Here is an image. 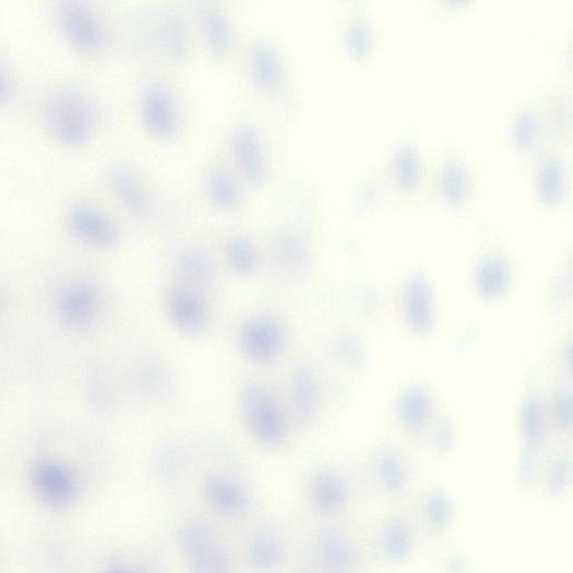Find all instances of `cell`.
<instances>
[{"mask_svg":"<svg viewBox=\"0 0 573 573\" xmlns=\"http://www.w3.org/2000/svg\"><path fill=\"white\" fill-rule=\"evenodd\" d=\"M479 190L477 167L462 148H448L445 153L429 158L426 200L440 211L471 210Z\"/></svg>","mask_w":573,"mask_h":573,"instance_id":"1","label":"cell"},{"mask_svg":"<svg viewBox=\"0 0 573 573\" xmlns=\"http://www.w3.org/2000/svg\"><path fill=\"white\" fill-rule=\"evenodd\" d=\"M389 41V23L373 3L355 4L346 14L340 30L344 58L356 71H377Z\"/></svg>","mask_w":573,"mask_h":573,"instance_id":"2","label":"cell"},{"mask_svg":"<svg viewBox=\"0 0 573 573\" xmlns=\"http://www.w3.org/2000/svg\"><path fill=\"white\" fill-rule=\"evenodd\" d=\"M420 140L405 135L394 140L383 159L385 186L393 199L403 205H416L426 200L429 157Z\"/></svg>","mask_w":573,"mask_h":573,"instance_id":"3","label":"cell"},{"mask_svg":"<svg viewBox=\"0 0 573 573\" xmlns=\"http://www.w3.org/2000/svg\"><path fill=\"white\" fill-rule=\"evenodd\" d=\"M571 158L566 147H543L529 161L528 189L538 211H566L571 203Z\"/></svg>","mask_w":573,"mask_h":573,"instance_id":"4","label":"cell"},{"mask_svg":"<svg viewBox=\"0 0 573 573\" xmlns=\"http://www.w3.org/2000/svg\"><path fill=\"white\" fill-rule=\"evenodd\" d=\"M44 120L50 134L64 146L87 144L99 124V109L83 93L59 89L45 100Z\"/></svg>","mask_w":573,"mask_h":573,"instance_id":"5","label":"cell"},{"mask_svg":"<svg viewBox=\"0 0 573 573\" xmlns=\"http://www.w3.org/2000/svg\"><path fill=\"white\" fill-rule=\"evenodd\" d=\"M539 107L529 100H520L507 107L502 117L501 134L507 153L516 161L529 162L543 144L544 122Z\"/></svg>","mask_w":573,"mask_h":573,"instance_id":"6","label":"cell"},{"mask_svg":"<svg viewBox=\"0 0 573 573\" xmlns=\"http://www.w3.org/2000/svg\"><path fill=\"white\" fill-rule=\"evenodd\" d=\"M242 411L246 424L259 443L277 447L285 443L287 425L279 403L266 385L251 383L242 394Z\"/></svg>","mask_w":573,"mask_h":573,"instance_id":"7","label":"cell"},{"mask_svg":"<svg viewBox=\"0 0 573 573\" xmlns=\"http://www.w3.org/2000/svg\"><path fill=\"white\" fill-rule=\"evenodd\" d=\"M180 546L190 573H231L228 552L208 523L186 521L180 531Z\"/></svg>","mask_w":573,"mask_h":573,"instance_id":"8","label":"cell"},{"mask_svg":"<svg viewBox=\"0 0 573 573\" xmlns=\"http://www.w3.org/2000/svg\"><path fill=\"white\" fill-rule=\"evenodd\" d=\"M30 483L36 499L53 510L67 509L79 499L81 485L73 469L53 458L35 460Z\"/></svg>","mask_w":573,"mask_h":573,"instance_id":"9","label":"cell"},{"mask_svg":"<svg viewBox=\"0 0 573 573\" xmlns=\"http://www.w3.org/2000/svg\"><path fill=\"white\" fill-rule=\"evenodd\" d=\"M139 116L145 133L158 142H169L180 130V109L173 93L161 83H148L142 89Z\"/></svg>","mask_w":573,"mask_h":573,"instance_id":"10","label":"cell"},{"mask_svg":"<svg viewBox=\"0 0 573 573\" xmlns=\"http://www.w3.org/2000/svg\"><path fill=\"white\" fill-rule=\"evenodd\" d=\"M231 157L237 171L253 187L265 184L270 167L265 143L258 130L249 124H241L232 130L229 140Z\"/></svg>","mask_w":573,"mask_h":573,"instance_id":"11","label":"cell"},{"mask_svg":"<svg viewBox=\"0 0 573 573\" xmlns=\"http://www.w3.org/2000/svg\"><path fill=\"white\" fill-rule=\"evenodd\" d=\"M101 305L98 289L88 281H73L55 298V313L73 331L88 328L96 321Z\"/></svg>","mask_w":573,"mask_h":573,"instance_id":"12","label":"cell"},{"mask_svg":"<svg viewBox=\"0 0 573 573\" xmlns=\"http://www.w3.org/2000/svg\"><path fill=\"white\" fill-rule=\"evenodd\" d=\"M56 21L65 39L82 52H97L105 43V28L99 17L80 3H63L56 11Z\"/></svg>","mask_w":573,"mask_h":573,"instance_id":"13","label":"cell"},{"mask_svg":"<svg viewBox=\"0 0 573 573\" xmlns=\"http://www.w3.org/2000/svg\"><path fill=\"white\" fill-rule=\"evenodd\" d=\"M68 222L73 236L91 247L111 249L119 241L120 233L116 223L92 206H72Z\"/></svg>","mask_w":573,"mask_h":573,"instance_id":"14","label":"cell"},{"mask_svg":"<svg viewBox=\"0 0 573 573\" xmlns=\"http://www.w3.org/2000/svg\"><path fill=\"white\" fill-rule=\"evenodd\" d=\"M241 347L252 361L267 363L275 360L285 343L284 328L275 319H251L241 332Z\"/></svg>","mask_w":573,"mask_h":573,"instance_id":"15","label":"cell"},{"mask_svg":"<svg viewBox=\"0 0 573 573\" xmlns=\"http://www.w3.org/2000/svg\"><path fill=\"white\" fill-rule=\"evenodd\" d=\"M249 77L256 88L274 93L284 80V64L274 45L258 40L250 46L247 56Z\"/></svg>","mask_w":573,"mask_h":573,"instance_id":"16","label":"cell"},{"mask_svg":"<svg viewBox=\"0 0 573 573\" xmlns=\"http://www.w3.org/2000/svg\"><path fill=\"white\" fill-rule=\"evenodd\" d=\"M166 308L173 324L187 334L200 333L209 323L208 307L189 289L176 287L169 291Z\"/></svg>","mask_w":573,"mask_h":573,"instance_id":"17","label":"cell"},{"mask_svg":"<svg viewBox=\"0 0 573 573\" xmlns=\"http://www.w3.org/2000/svg\"><path fill=\"white\" fill-rule=\"evenodd\" d=\"M319 563L325 573H355L359 565V551L346 534L325 530L317 539Z\"/></svg>","mask_w":573,"mask_h":573,"instance_id":"18","label":"cell"},{"mask_svg":"<svg viewBox=\"0 0 573 573\" xmlns=\"http://www.w3.org/2000/svg\"><path fill=\"white\" fill-rule=\"evenodd\" d=\"M110 185L117 199L138 219H147L154 211V200L143 180L130 168L120 166L110 175Z\"/></svg>","mask_w":573,"mask_h":573,"instance_id":"19","label":"cell"},{"mask_svg":"<svg viewBox=\"0 0 573 573\" xmlns=\"http://www.w3.org/2000/svg\"><path fill=\"white\" fill-rule=\"evenodd\" d=\"M203 495L211 509L224 516L239 515L249 504L246 488L228 475L214 474L206 478Z\"/></svg>","mask_w":573,"mask_h":573,"instance_id":"20","label":"cell"},{"mask_svg":"<svg viewBox=\"0 0 573 573\" xmlns=\"http://www.w3.org/2000/svg\"><path fill=\"white\" fill-rule=\"evenodd\" d=\"M204 192L213 209L233 213L241 209L243 192L236 177L221 165H213L205 174Z\"/></svg>","mask_w":573,"mask_h":573,"instance_id":"21","label":"cell"},{"mask_svg":"<svg viewBox=\"0 0 573 573\" xmlns=\"http://www.w3.org/2000/svg\"><path fill=\"white\" fill-rule=\"evenodd\" d=\"M201 28L206 46L215 61H224L231 54L234 33L227 15L219 9H203L200 16Z\"/></svg>","mask_w":573,"mask_h":573,"instance_id":"22","label":"cell"},{"mask_svg":"<svg viewBox=\"0 0 573 573\" xmlns=\"http://www.w3.org/2000/svg\"><path fill=\"white\" fill-rule=\"evenodd\" d=\"M157 42L169 61L181 63L190 54L189 30L181 16L164 15L157 25Z\"/></svg>","mask_w":573,"mask_h":573,"instance_id":"23","label":"cell"},{"mask_svg":"<svg viewBox=\"0 0 573 573\" xmlns=\"http://www.w3.org/2000/svg\"><path fill=\"white\" fill-rule=\"evenodd\" d=\"M309 496L315 509L326 515H335L345 510L349 495L345 485L333 474H319L313 479Z\"/></svg>","mask_w":573,"mask_h":573,"instance_id":"24","label":"cell"},{"mask_svg":"<svg viewBox=\"0 0 573 573\" xmlns=\"http://www.w3.org/2000/svg\"><path fill=\"white\" fill-rule=\"evenodd\" d=\"M247 560L250 567L259 573L275 571L283 561V547L270 533H259L247 547Z\"/></svg>","mask_w":573,"mask_h":573,"instance_id":"25","label":"cell"},{"mask_svg":"<svg viewBox=\"0 0 573 573\" xmlns=\"http://www.w3.org/2000/svg\"><path fill=\"white\" fill-rule=\"evenodd\" d=\"M413 547L410 525L400 518L392 520L381 535L380 548L385 558L402 561L409 557Z\"/></svg>","mask_w":573,"mask_h":573,"instance_id":"26","label":"cell"},{"mask_svg":"<svg viewBox=\"0 0 573 573\" xmlns=\"http://www.w3.org/2000/svg\"><path fill=\"white\" fill-rule=\"evenodd\" d=\"M225 260L237 275L252 274L259 265V252L255 244L246 237H232L224 247Z\"/></svg>","mask_w":573,"mask_h":573,"instance_id":"27","label":"cell"},{"mask_svg":"<svg viewBox=\"0 0 573 573\" xmlns=\"http://www.w3.org/2000/svg\"><path fill=\"white\" fill-rule=\"evenodd\" d=\"M177 269L183 278L195 285L209 284L214 274L208 256L196 249H187L178 256Z\"/></svg>","mask_w":573,"mask_h":573,"instance_id":"28","label":"cell"},{"mask_svg":"<svg viewBox=\"0 0 573 573\" xmlns=\"http://www.w3.org/2000/svg\"><path fill=\"white\" fill-rule=\"evenodd\" d=\"M293 402L299 418H307L312 410L313 388L311 379L305 370L300 369L294 374Z\"/></svg>","mask_w":573,"mask_h":573,"instance_id":"29","label":"cell"},{"mask_svg":"<svg viewBox=\"0 0 573 573\" xmlns=\"http://www.w3.org/2000/svg\"><path fill=\"white\" fill-rule=\"evenodd\" d=\"M278 251L280 258L288 265L296 266V262L304 256V241L296 232H287L279 240Z\"/></svg>","mask_w":573,"mask_h":573,"instance_id":"30","label":"cell"},{"mask_svg":"<svg viewBox=\"0 0 573 573\" xmlns=\"http://www.w3.org/2000/svg\"><path fill=\"white\" fill-rule=\"evenodd\" d=\"M9 95V82L6 75L0 72V105L7 99Z\"/></svg>","mask_w":573,"mask_h":573,"instance_id":"31","label":"cell"},{"mask_svg":"<svg viewBox=\"0 0 573 573\" xmlns=\"http://www.w3.org/2000/svg\"><path fill=\"white\" fill-rule=\"evenodd\" d=\"M105 573H142V572L125 566H114L109 568Z\"/></svg>","mask_w":573,"mask_h":573,"instance_id":"32","label":"cell"},{"mask_svg":"<svg viewBox=\"0 0 573 573\" xmlns=\"http://www.w3.org/2000/svg\"><path fill=\"white\" fill-rule=\"evenodd\" d=\"M0 309H2V302H0Z\"/></svg>","mask_w":573,"mask_h":573,"instance_id":"33","label":"cell"}]
</instances>
